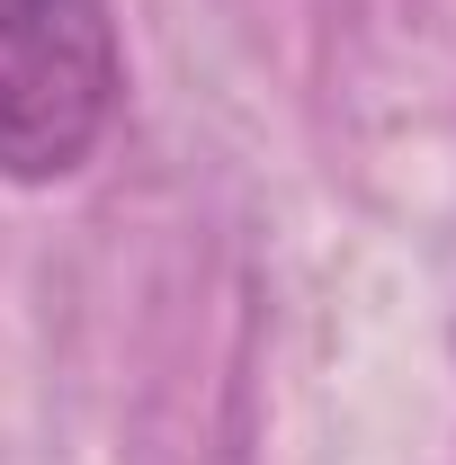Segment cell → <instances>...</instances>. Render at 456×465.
<instances>
[{
  "label": "cell",
  "mask_w": 456,
  "mask_h": 465,
  "mask_svg": "<svg viewBox=\"0 0 456 465\" xmlns=\"http://www.w3.org/2000/svg\"><path fill=\"white\" fill-rule=\"evenodd\" d=\"M116 90L125 63L108 0H0V179H72L99 153Z\"/></svg>",
  "instance_id": "obj_1"
}]
</instances>
